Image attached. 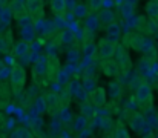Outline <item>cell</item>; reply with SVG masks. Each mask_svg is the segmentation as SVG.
<instances>
[{"instance_id": "83f0119b", "label": "cell", "mask_w": 158, "mask_h": 138, "mask_svg": "<svg viewBox=\"0 0 158 138\" xmlns=\"http://www.w3.org/2000/svg\"><path fill=\"white\" fill-rule=\"evenodd\" d=\"M109 95H110L114 100H117V98L121 97V83H120V82H112V83L109 85Z\"/></svg>"}, {"instance_id": "603a6c76", "label": "cell", "mask_w": 158, "mask_h": 138, "mask_svg": "<svg viewBox=\"0 0 158 138\" xmlns=\"http://www.w3.org/2000/svg\"><path fill=\"white\" fill-rule=\"evenodd\" d=\"M52 12L55 14V17H61V15H66V5H64V0H52L49 3Z\"/></svg>"}, {"instance_id": "ba28073f", "label": "cell", "mask_w": 158, "mask_h": 138, "mask_svg": "<svg viewBox=\"0 0 158 138\" xmlns=\"http://www.w3.org/2000/svg\"><path fill=\"white\" fill-rule=\"evenodd\" d=\"M124 43L129 46L131 49H134V51H141V49H144L146 39H144V36H143V34L135 32V34L127 36V37H126V40H124Z\"/></svg>"}, {"instance_id": "1f68e13d", "label": "cell", "mask_w": 158, "mask_h": 138, "mask_svg": "<svg viewBox=\"0 0 158 138\" xmlns=\"http://www.w3.org/2000/svg\"><path fill=\"white\" fill-rule=\"evenodd\" d=\"M22 36H23V42L29 43V40L34 39V26H29V28H23L22 29Z\"/></svg>"}, {"instance_id": "e0dca14e", "label": "cell", "mask_w": 158, "mask_h": 138, "mask_svg": "<svg viewBox=\"0 0 158 138\" xmlns=\"http://www.w3.org/2000/svg\"><path fill=\"white\" fill-rule=\"evenodd\" d=\"M72 14L78 19V20H83V19H86L89 14H91V11H89V8H88V3H83V2H77L75 3V8L72 9Z\"/></svg>"}, {"instance_id": "ab89813d", "label": "cell", "mask_w": 158, "mask_h": 138, "mask_svg": "<svg viewBox=\"0 0 158 138\" xmlns=\"http://www.w3.org/2000/svg\"><path fill=\"white\" fill-rule=\"evenodd\" d=\"M105 138H114V137H112V135H106Z\"/></svg>"}, {"instance_id": "8d00e7d4", "label": "cell", "mask_w": 158, "mask_h": 138, "mask_svg": "<svg viewBox=\"0 0 158 138\" xmlns=\"http://www.w3.org/2000/svg\"><path fill=\"white\" fill-rule=\"evenodd\" d=\"M95 71H97V66L95 65H91L89 68L85 69V75L83 77H95Z\"/></svg>"}, {"instance_id": "d6a6232c", "label": "cell", "mask_w": 158, "mask_h": 138, "mask_svg": "<svg viewBox=\"0 0 158 138\" xmlns=\"http://www.w3.org/2000/svg\"><path fill=\"white\" fill-rule=\"evenodd\" d=\"M78 57H80V52H78L77 48H71V49L68 51V63H69V65L75 63V61L78 60Z\"/></svg>"}, {"instance_id": "30bf717a", "label": "cell", "mask_w": 158, "mask_h": 138, "mask_svg": "<svg viewBox=\"0 0 158 138\" xmlns=\"http://www.w3.org/2000/svg\"><path fill=\"white\" fill-rule=\"evenodd\" d=\"M106 40L112 42V43H118V40L121 39V25L114 22L110 25L106 26Z\"/></svg>"}, {"instance_id": "f546056e", "label": "cell", "mask_w": 158, "mask_h": 138, "mask_svg": "<svg viewBox=\"0 0 158 138\" xmlns=\"http://www.w3.org/2000/svg\"><path fill=\"white\" fill-rule=\"evenodd\" d=\"M34 107L37 109V112L42 115V114H45V112H48L46 111V104H45V101H43V97L40 95V97H37L35 100H34Z\"/></svg>"}, {"instance_id": "52a82bcc", "label": "cell", "mask_w": 158, "mask_h": 138, "mask_svg": "<svg viewBox=\"0 0 158 138\" xmlns=\"http://www.w3.org/2000/svg\"><path fill=\"white\" fill-rule=\"evenodd\" d=\"M146 124H148V120H146V117H144L141 112H134V114L129 117V128H131V131H134L135 134L143 132L144 128H146Z\"/></svg>"}, {"instance_id": "7c38bea8", "label": "cell", "mask_w": 158, "mask_h": 138, "mask_svg": "<svg viewBox=\"0 0 158 138\" xmlns=\"http://www.w3.org/2000/svg\"><path fill=\"white\" fill-rule=\"evenodd\" d=\"M64 91L69 95V98H77V95L81 91V82H80V78L77 75L71 77L68 80V83H66V89Z\"/></svg>"}, {"instance_id": "8fae6325", "label": "cell", "mask_w": 158, "mask_h": 138, "mask_svg": "<svg viewBox=\"0 0 158 138\" xmlns=\"http://www.w3.org/2000/svg\"><path fill=\"white\" fill-rule=\"evenodd\" d=\"M83 57H85V60H88V61H91L92 58H95L97 57V54H98V46L95 45V42L94 40H91V39H86L85 42H83Z\"/></svg>"}, {"instance_id": "f1b7e54d", "label": "cell", "mask_w": 158, "mask_h": 138, "mask_svg": "<svg viewBox=\"0 0 158 138\" xmlns=\"http://www.w3.org/2000/svg\"><path fill=\"white\" fill-rule=\"evenodd\" d=\"M86 128H88V118H85L83 115L77 117L75 121H74V131H77V132H83Z\"/></svg>"}, {"instance_id": "d590c367", "label": "cell", "mask_w": 158, "mask_h": 138, "mask_svg": "<svg viewBox=\"0 0 158 138\" xmlns=\"http://www.w3.org/2000/svg\"><path fill=\"white\" fill-rule=\"evenodd\" d=\"M60 128H61L60 120H58L57 117H52V121H51V131H54V132H58V131H60Z\"/></svg>"}, {"instance_id": "5b68a950", "label": "cell", "mask_w": 158, "mask_h": 138, "mask_svg": "<svg viewBox=\"0 0 158 138\" xmlns=\"http://www.w3.org/2000/svg\"><path fill=\"white\" fill-rule=\"evenodd\" d=\"M115 55H117L115 63H117L118 69H120V71H123V72H127V71L131 69V66H132V61H131V57H129L127 49H126L124 46H121V45L117 46Z\"/></svg>"}, {"instance_id": "ffe728a7", "label": "cell", "mask_w": 158, "mask_h": 138, "mask_svg": "<svg viewBox=\"0 0 158 138\" xmlns=\"http://www.w3.org/2000/svg\"><path fill=\"white\" fill-rule=\"evenodd\" d=\"M97 15H98L100 23H105L106 26L115 22V14H114L112 9H100V11L97 12Z\"/></svg>"}, {"instance_id": "74e56055", "label": "cell", "mask_w": 158, "mask_h": 138, "mask_svg": "<svg viewBox=\"0 0 158 138\" xmlns=\"http://www.w3.org/2000/svg\"><path fill=\"white\" fill-rule=\"evenodd\" d=\"M110 126H112V120H110V118H103V120H102V129H103V131L109 129Z\"/></svg>"}, {"instance_id": "d6986e66", "label": "cell", "mask_w": 158, "mask_h": 138, "mask_svg": "<svg viewBox=\"0 0 158 138\" xmlns=\"http://www.w3.org/2000/svg\"><path fill=\"white\" fill-rule=\"evenodd\" d=\"M29 51H31L29 43H26V42H23V40H19L17 43H14V46H12V54H14L15 57H25Z\"/></svg>"}, {"instance_id": "ac0fdd59", "label": "cell", "mask_w": 158, "mask_h": 138, "mask_svg": "<svg viewBox=\"0 0 158 138\" xmlns=\"http://www.w3.org/2000/svg\"><path fill=\"white\" fill-rule=\"evenodd\" d=\"M12 37H11V31H8L6 34H0V52L2 54H8L9 49H12Z\"/></svg>"}, {"instance_id": "60d3db41", "label": "cell", "mask_w": 158, "mask_h": 138, "mask_svg": "<svg viewBox=\"0 0 158 138\" xmlns=\"http://www.w3.org/2000/svg\"><path fill=\"white\" fill-rule=\"evenodd\" d=\"M0 138H5V137H3V135H0Z\"/></svg>"}, {"instance_id": "f35d334b", "label": "cell", "mask_w": 158, "mask_h": 138, "mask_svg": "<svg viewBox=\"0 0 158 138\" xmlns=\"http://www.w3.org/2000/svg\"><path fill=\"white\" fill-rule=\"evenodd\" d=\"M2 123H3V118H2V114H0V126H2Z\"/></svg>"}, {"instance_id": "44dd1931", "label": "cell", "mask_w": 158, "mask_h": 138, "mask_svg": "<svg viewBox=\"0 0 158 138\" xmlns=\"http://www.w3.org/2000/svg\"><path fill=\"white\" fill-rule=\"evenodd\" d=\"M81 89L86 92L88 95H91L92 92L97 89V80H95V77H83Z\"/></svg>"}, {"instance_id": "b9f144b4", "label": "cell", "mask_w": 158, "mask_h": 138, "mask_svg": "<svg viewBox=\"0 0 158 138\" xmlns=\"http://www.w3.org/2000/svg\"><path fill=\"white\" fill-rule=\"evenodd\" d=\"M146 138H152V137H146Z\"/></svg>"}, {"instance_id": "e575fe53", "label": "cell", "mask_w": 158, "mask_h": 138, "mask_svg": "<svg viewBox=\"0 0 158 138\" xmlns=\"http://www.w3.org/2000/svg\"><path fill=\"white\" fill-rule=\"evenodd\" d=\"M14 137L15 138H32V134H31L26 128H19V129L15 131Z\"/></svg>"}, {"instance_id": "4316f807", "label": "cell", "mask_w": 158, "mask_h": 138, "mask_svg": "<svg viewBox=\"0 0 158 138\" xmlns=\"http://www.w3.org/2000/svg\"><path fill=\"white\" fill-rule=\"evenodd\" d=\"M11 20H12V12H11V9L6 6V8H3V9H0V23L3 25V26H8L9 23H11Z\"/></svg>"}, {"instance_id": "4fadbf2b", "label": "cell", "mask_w": 158, "mask_h": 138, "mask_svg": "<svg viewBox=\"0 0 158 138\" xmlns=\"http://www.w3.org/2000/svg\"><path fill=\"white\" fill-rule=\"evenodd\" d=\"M57 45H68V46H74L75 45V34L71 29H64V31H58L57 39L54 40Z\"/></svg>"}, {"instance_id": "3957f363", "label": "cell", "mask_w": 158, "mask_h": 138, "mask_svg": "<svg viewBox=\"0 0 158 138\" xmlns=\"http://www.w3.org/2000/svg\"><path fill=\"white\" fill-rule=\"evenodd\" d=\"M25 6H26V14L31 17L34 25L43 20V17H45L43 2H40V0H29V2H25Z\"/></svg>"}, {"instance_id": "7402d4cb", "label": "cell", "mask_w": 158, "mask_h": 138, "mask_svg": "<svg viewBox=\"0 0 158 138\" xmlns=\"http://www.w3.org/2000/svg\"><path fill=\"white\" fill-rule=\"evenodd\" d=\"M114 138H131V134L127 131V128L124 126L123 121H117L114 126Z\"/></svg>"}, {"instance_id": "7a4b0ae2", "label": "cell", "mask_w": 158, "mask_h": 138, "mask_svg": "<svg viewBox=\"0 0 158 138\" xmlns=\"http://www.w3.org/2000/svg\"><path fill=\"white\" fill-rule=\"evenodd\" d=\"M135 101L143 109H151L152 107V104H154V91H152L149 83L143 82L135 89Z\"/></svg>"}, {"instance_id": "484cf974", "label": "cell", "mask_w": 158, "mask_h": 138, "mask_svg": "<svg viewBox=\"0 0 158 138\" xmlns=\"http://www.w3.org/2000/svg\"><path fill=\"white\" fill-rule=\"evenodd\" d=\"M81 115H83L85 118H94V117L97 115V109H95L89 101L81 103Z\"/></svg>"}, {"instance_id": "4dcf8cb0", "label": "cell", "mask_w": 158, "mask_h": 138, "mask_svg": "<svg viewBox=\"0 0 158 138\" xmlns=\"http://www.w3.org/2000/svg\"><path fill=\"white\" fill-rule=\"evenodd\" d=\"M54 26L58 28L60 31H64L68 28V20H66V15H61V17H55L54 19Z\"/></svg>"}, {"instance_id": "6da1fadb", "label": "cell", "mask_w": 158, "mask_h": 138, "mask_svg": "<svg viewBox=\"0 0 158 138\" xmlns=\"http://www.w3.org/2000/svg\"><path fill=\"white\" fill-rule=\"evenodd\" d=\"M9 83H11V91L14 94L23 91L25 85H26V71L22 65L14 63L11 66V77H9Z\"/></svg>"}, {"instance_id": "836d02e7", "label": "cell", "mask_w": 158, "mask_h": 138, "mask_svg": "<svg viewBox=\"0 0 158 138\" xmlns=\"http://www.w3.org/2000/svg\"><path fill=\"white\" fill-rule=\"evenodd\" d=\"M9 77H11V68L0 66V83H5Z\"/></svg>"}, {"instance_id": "277c9868", "label": "cell", "mask_w": 158, "mask_h": 138, "mask_svg": "<svg viewBox=\"0 0 158 138\" xmlns=\"http://www.w3.org/2000/svg\"><path fill=\"white\" fill-rule=\"evenodd\" d=\"M48 74H49V58L46 55H40L32 65V77L48 78Z\"/></svg>"}, {"instance_id": "cb8c5ba5", "label": "cell", "mask_w": 158, "mask_h": 138, "mask_svg": "<svg viewBox=\"0 0 158 138\" xmlns=\"http://www.w3.org/2000/svg\"><path fill=\"white\" fill-rule=\"evenodd\" d=\"M57 118L60 120L61 124H71V121H72V111H71V107L69 106H61Z\"/></svg>"}, {"instance_id": "d4e9b609", "label": "cell", "mask_w": 158, "mask_h": 138, "mask_svg": "<svg viewBox=\"0 0 158 138\" xmlns=\"http://www.w3.org/2000/svg\"><path fill=\"white\" fill-rule=\"evenodd\" d=\"M146 14H148V17L152 22H157L158 20V2L157 0H152V2H148L146 3Z\"/></svg>"}, {"instance_id": "9a60e30c", "label": "cell", "mask_w": 158, "mask_h": 138, "mask_svg": "<svg viewBox=\"0 0 158 138\" xmlns=\"http://www.w3.org/2000/svg\"><path fill=\"white\" fill-rule=\"evenodd\" d=\"M100 20H98V15L97 12H91L86 19H85V29L89 31V32H97L100 29Z\"/></svg>"}, {"instance_id": "9c48e42d", "label": "cell", "mask_w": 158, "mask_h": 138, "mask_svg": "<svg viewBox=\"0 0 158 138\" xmlns=\"http://www.w3.org/2000/svg\"><path fill=\"white\" fill-rule=\"evenodd\" d=\"M106 100H107L106 89L102 88V86H97V89L89 95V103H91L94 107H103L106 104Z\"/></svg>"}, {"instance_id": "5bb4252c", "label": "cell", "mask_w": 158, "mask_h": 138, "mask_svg": "<svg viewBox=\"0 0 158 138\" xmlns=\"http://www.w3.org/2000/svg\"><path fill=\"white\" fill-rule=\"evenodd\" d=\"M100 66H102V72L105 74L106 77H109V78L115 77V75L120 72V69H118L115 60H103Z\"/></svg>"}, {"instance_id": "8992f818", "label": "cell", "mask_w": 158, "mask_h": 138, "mask_svg": "<svg viewBox=\"0 0 158 138\" xmlns=\"http://www.w3.org/2000/svg\"><path fill=\"white\" fill-rule=\"evenodd\" d=\"M98 57L103 60H112V57L115 55V51H117V43H112L106 39H102L100 43H98Z\"/></svg>"}, {"instance_id": "2e32d148", "label": "cell", "mask_w": 158, "mask_h": 138, "mask_svg": "<svg viewBox=\"0 0 158 138\" xmlns=\"http://www.w3.org/2000/svg\"><path fill=\"white\" fill-rule=\"evenodd\" d=\"M8 8L11 9L12 12V17H15V20H19L20 17H23L26 14V6H25V2H11L8 5Z\"/></svg>"}]
</instances>
